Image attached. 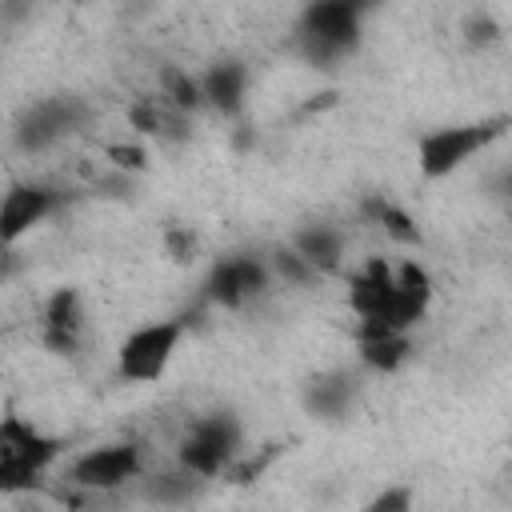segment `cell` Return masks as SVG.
I'll return each instance as SVG.
<instances>
[{
  "label": "cell",
  "instance_id": "1",
  "mask_svg": "<svg viewBox=\"0 0 512 512\" xmlns=\"http://www.w3.org/2000/svg\"><path fill=\"white\" fill-rule=\"evenodd\" d=\"M376 0H308L300 12V52L312 64H332L360 40L364 16Z\"/></svg>",
  "mask_w": 512,
  "mask_h": 512
},
{
  "label": "cell",
  "instance_id": "2",
  "mask_svg": "<svg viewBox=\"0 0 512 512\" xmlns=\"http://www.w3.org/2000/svg\"><path fill=\"white\" fill-rule=\"evenodd\" d=\"M512 128V116H484V120H468V124H440L432 132H424L416 140V164L428 180L452 176L456 168H464L476 152H484L488 144H496L504 132Z\"/></svg>",
  "mask_w": 512,
  "mask_h": 512
},
{
  "label": "cell",
  "instance_id": "3",
  "mask_svg": "<svg viewBox=\"0 0 512 512\" xmlns=\"http://www.w3.org/2000/svg\"><path fill=\"white\" fill-rule=\"evenodd\" d=\"M64 452L60 436L40 432L24 416L8 412L0 420V492H20L44 476V468Z\"/></svg>",
  "mask_w": 512,
  "mask_h": 512
},
{
  "label": "cell",
  "instance_id": "4",
  "mask_svg": "<svg viewBox=\"0 0 512 512\" xmlns=\"http://www.w3.org/2000/svg\"><path fill=\"white\" fill-rule=\"evenodd\" d=\"M188 324L184 316H168V320H152L140 324L136 332H128L116 348V372L124 384H152L168 372V364L176 360V348L184 340Z\"/></svg>",
  "mask_w": 512,
  "mask_h": 512
},
{
  "label": "cell",
  "instance_id": "5",
  "mask_svg": "<svg viewBox=\"0 0 512 512\" xmlns=\"http://www.w3.org/2000/svg\"><path fill=\"white\" fill-rule=\"evenodd\" d=\"M240 420L232 412H208V416H196L180 440V464L188 472H196L200 480H212V476H224L236 456H240Z\"/></svg>",
  "mask_w": 512,
  "mask_h": 512
},
{
  "label": "cell",
  "instance_id": "6",
  "mask_svg": "<svg viewBox=\"0 0 512 512\" xmlns=\"http://www.w3.org/2000/svg\"><path fill=\"white\" fill-rule=\"evenodd\" d=\"M140 472H144V448L132 440L88 448L84 456H76L68 464V480L76 488H88V492H112V488L136 480Z\"/></svg>",
  "mask_w": 512,
  "mask_h": 512
},
{
  "label": "cell",
  "instance_id": "7",
  "mask_svg": "<svg viewBox=\"0 0 512 512\" xmlns=\"http://www.w3.org/2000/svg\"><path fill=\"white\" fill-rule=\"evenodd\" d=\"M272 280V264L252 256V252H232L224 260L212 264L208 280H204V292L212 304L220 308H244L248 300H256Z\"/></svg>",
  "mask_w": 512,
  "mask_h": 512
},
{
  "label": "cell",
  "instance_id": "8",
  "mask_svg": "<svg viewBox=\"0 0 512 512\" xmlns=\"http://www.w3.org/2000/svg\"><path fill=\"white\" fill-rule=\"evenodd\" d=\"M84 120V104L72 100V96H52V100H40L24 112V120L16 124V144L24 152H40V148H52L56 140H64L68 132H76Z\"/></svg>",
  "mask_w": 512,
  "mask_h": 512
},
{
  "label": "cell",
  "instance_id": "9",
  "mask_svg": "<svg viewBox=\"0 0 512 512\" xmlns=\"http://www.w3.org/2000/svg\"><path fill=\"white\" fill-rule=\"evenodd\" d=\"M84 340V300L76 288H56L40 308V344L56 356H76Z\"/></svg>",
  "mask_w": 512,
  "mask_h": 512
},
{
  "label": "cell",
  "instance_id": "10",
  "mask_svg": "<svg viewBox=\"0 0 512 512\" xmlns=\"http://www.w3.org/2000/svg\"><path fill=\"white\" fill-rule=\"evenodd\" d=\"M64 204V196L48 184H12L0 208V236L12 248L24 232H32L40 220H48L56 208Z\"/></svg>",
  "mask_w": 512,
  "mask_h": 512
},
{
  "label": "cell",
  "instance_id": "11",
  "mask_svg": "<svg viewBox=\"0 0 512 512\" xmlns=\"http://www.w3.org/2000/svg\"><path fill=\"white\" fill-rule=\"evenodd\" d=\"M200 88L208 108H216L220 116H240L248 92V68L240 60H220L200 76Z\"/></svg>",
  "mask_w": 512,
  "mask_h": 512
},
{
  "label": "cell",
  "instance_id": "12",
  "mask_svg": "<svg viewBox=\"0 0 512 512\" xmlns=\"http://www.w3.org/2000/svg\"><path fill=\"white\" fill-rule=\"evenodd\" d=\"M356 400V376L344 372V368H332V372H320L304 384V408L312 416H324V420H336L352 408Z\"/></svg>",
  "mask_w": 512,
  "mask_h": 512
},
{
  "label": "cell",
  "instance_id": "13",
  "mask_svg": "<svg viewBox=\"0 0 512 512\" xmlns=\"http://www.w3.org/2000/svg\"><path fill=\"white\" fill-rule=\"evenodd\" d=\"M292 248L324 276V272H336L344 264V232L332 228V224H304L292 232Z\"/></svg>",
  "mask_w": 512,
  "mask_h": 512
},
{
  "label": "cell",
  "instance_id": "14",
  "mask_svg": "<svg viewBox=\"0 0 512 512\" xmlns=\"http://www.w3.org/2000/svg\"><path fill=\"white\" fill-rule=\"evenodd\" d=\"M364 216H368V224H376L384 236H392L396 244H420V228H416V220L400 208V204H392L388 196H368L364 200Z\"/></svg>",
  "mask_w": 512,
  "mask_h": 512
},
{
  "label": "cell",
  "instance_id": "15",
  "mask_svg": "<svg viewBox=\"0 0 512 512\" xmlns=\"http://www.w3.org/2000/svg\"><path fill=\"white\" fill-rule=\"evenodd\" d=\"M356 344H360V364L372 368V372H396L412 356L408 332H384V336H368V340H356Z\"/></svg>",
  "mask_w": 512,
  "mask_h": 512
},
{
  "label": "cell",
  "instance_id": "16",
  "mask_svg": "<svg viewBox=\"0 0 512 512\" xmlns=\"http://www.w3.org/2000/svg\"><path fill=\"white\" fill-rule=\"evenodd\" d=\"M160 96H164L172 108H180L184 116H192L196 108H204V88H200V80H192V76L180 72V68H160Z\"/></svg>",
  "mask_w": 512,
  "mask_h": 512
},
{
  "label": "cell",
  "instance_id": "17",
  "mask_svg": "<svg viewBox=\"0 0 512 512\" xmlns=\"http://www.w3.org/2000/svg\"><path fill=\"white\" fill-rule=\"evenodd\" d=\"M268 264H272V276H280V280H288V284H312L320 272L288 244V248H276L272 256H268Z\"/></svg>",
  "mask_w": 512,
  "mask_h": 512
},
{
  "label": "cell",
  "instance_id": "18",
  "mask_svg": "<svg viewBox=\"0 0 512 512\" xmlns=\"http://www.w3.org/2000/svg\"><path fill=\"white\" fill-rule=\"evenodd\" d=\"M104 156H108V164L112 168H120V172H144L148 168V152L140 148V144H108L104 148Z\"/></svg>",
  "mask_w": 512,
  "mask_h": 512
},
{
  "label": "cell",
  "instance_id": "19",
  "mask_svg": "<svg viewBox=\"0 0 512 512\" xmlns=\"http://www.w3.org/2000/svg\"><path fill=\"white\" fill-rule=\"evenodd\" d=\"M164 248H168V256L180 260V264L196 260V236H192V228H168V232H164Z\"/></svg>",
  "mask_w": 512,
  "mask_h": 512
},
{
  "label": "cell",
  "instance_id": "20",
  "mask_svg": "<svg viewBox=\"0 0 512 512\" xmlns=\"http://www.w3.org/2000/svg\"><path fill=\"white\" fill-rule=\"evenodd\" d=\"M496 36H500V28H496L488 16H472V20H468V44H472V48H476V44L484 48V44H492Z\"/></svg>",
  "mask_w": 512,
  "mask_h": 512
},
{
  "label": "cell",
  "instance_id": "21",
  "mask_svg": "<svg viewBox=\"0 0 512 512\" xmlns=\"http://www.w3.org/2000/svg\"><path fill=\"white\" fill-rule=\"evenodd\" d=\"M408 504H412L408 492H380V496L372 500V508H408Z\"/></svg>",
  "mask_w": 512,
  "mask_h": 512
},
{
  "label": "cell",
  "instance_id": "22",
  "mask_svg": "<svg viewBox=\"0 0 512 512\" xmlns=\"http://www.w3.org/2000/svg\"><path fill=\"white\" fill-rule=\"evenodd\" d=\"M496 192H500V196H504V200L512 204V168H508V172H504V176L496 180Z\"/></svg>",
  "mask_w": 512,
  "mask_h": 512
}]
</instances>
